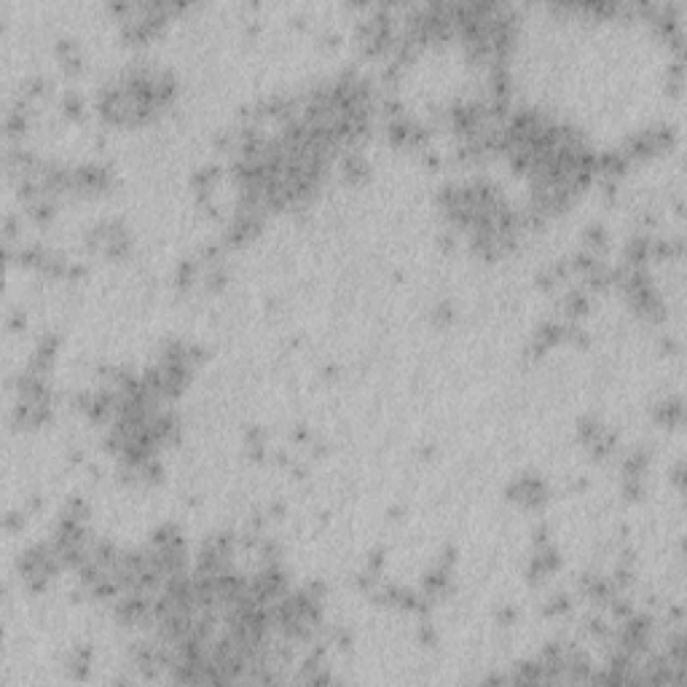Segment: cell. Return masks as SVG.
<instances>
[{"label":"cell","instance_id":"3957f363","mask_svg":"<svg viewBox=\"0 0 687 687\" xmlns=\"http://www.w3.org/2000/svg\"><path fill=\"white\" fill-rule=\"evenodd\" d=\"M572 609V599L567 596V593H553L548 602H545L543 612L548 618H561V615H567Z\"/></svg>","mask_w":687,"mask_h":687},{"label":"cell","instance_id":"7a4b0ae2","mask_svg":"<svg viewBox=\"0 0 687 687\" xmlns=\"http://www.w3.org/2000/svg\"><path fill=\"white\" fill-rule=\"evenodd\" d=\"M655 422L663 427H679L682 424V400L679 398H666L663 403L655 405Z\"/></svg>","mask_w":687,"mask_h":687},{"label":"cell","instance_id":"277c9868","mask_svg":"<svg viewBox=\"0 0 687 687\" xmlns=\"http://www.w3.org/2000/svg\"><path fill=\"white\" fill-rule=\"evenodd\" d=\"M62 113L64 116H70V118H81V113H83V99H81V95H76V92H64Z\"/></svg>","mask_w":687,"mask_h":687},{"label":"cell","instance_id":"6da1fadb","mask_svg":"<svg viewBox=\"0 0 687 687\" xmlns=\"http://www.w3.org/2000/svg\"><path fill=\"white\" fill-rule=\"evenodd\" d=\"M508 497L515 499L518 505H524V508H540L548 499V486H545V480L540 476L524 473L508 486Z\"/></svg>","mask_w":687,"mask_h":687}]
</instances>
